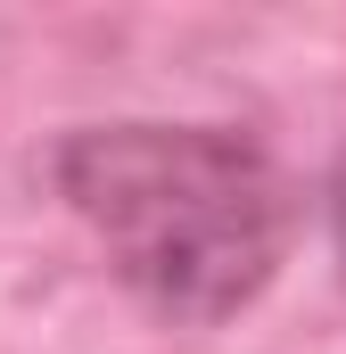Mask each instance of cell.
Masks as SVG:
<instances>
[{"label":"cell","mask_w":346,"mask_h":354,"mask_svg":"<svg viewBox=\"0 0 346 354\" xmlns=\"http://www.w3.org/2000/svg\"><path fill=\"white\" fill-rule=\"evenodd\" d=\"M322 214H330V256H338V280H346V149H338V165H330V198H322Z\"/></svg>","instance_id":"2"},{"label":"cell","mask_w":346,"mask_h":354,"mask_svg":"<svg viewBox=\"0 0 346 354\" xmlns=\"http://www.w3.org/2000/svg\"><path fill=\"white\" fill-rule=\"evenodd\" d=\"M50 181L116 280L173 322H231L289 256V174L231 124H83Z\"/></svg>","instance_id":"1"}]
</instances>
